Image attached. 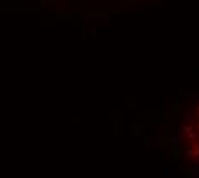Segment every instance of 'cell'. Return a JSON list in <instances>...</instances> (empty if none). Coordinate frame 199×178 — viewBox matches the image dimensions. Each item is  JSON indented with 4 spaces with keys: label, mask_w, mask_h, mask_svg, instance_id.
Instances as JSON below:
<instances>
[{
    "label": "cell",
    "mask_w": 199,
    "mask_h": 178,
    "mask_svg": "<svg viewBox=\"0 0 199 178\" xmlns=\"http://www.w3.org/2000/svg\"><path fill=\"white\" fill-rule=\"evenodd\" d=\"M175 132H177V135L182 137V139H184L185 135L189 137V139H192V140H196V139H198V134L194 132V129H192L191 125H185V123H180L177 129H175Z\"/></svg>",
    "instance_id": "1"
},
{
    "label": "cell",
    "mask_w": 199,
    "mask_h": 178,
    "mask_svg": "<svg viewBox=\"0 0 199 178\" xmlns=\"http://www.w3.org/2000/svg\"><path fill=\"white\" fill-rule=\"evenodd\" d=\"M182 140H184V139H182V137H178L177 134L168 137V142H170L172 149H180V147H182Z\"/></svg>",
    "instance_id": "2"
},
{
    "label": "cell",
    "mask_w": 199,
    "mask_h": 178,
    "mask_svg": "<svg viewBox=\"0 0 199 178\" xmlns=\"http://www.w3.org/2000/svg\"><path fill=\"white\" fill-rule=\"evenodd\" d=\"M191 177L192 178H199V161L196 159L191 166Z\"/></svg>",
    "instance_id": "3"
},
{
    "label": "cell",
    "mask_w": 199,
    "mask_h": 178,
    "mask_svg": "<svg viewBox=\"0 0 199 178\" xmlns=\"http://www.w3.org/2000/svg\"><path fill=\"white\" fill-rule=\"evenodd\" d=\"M151 140H153V142L156 144L158 147H160V149H165V142H166V139H165L163 135H160V137H155V139H151Z\"/></svg>",
    "instance_id": "4"
},
{
    "label": "cell",
    "mask_w": 199,
    "mask_h": 178,
    "mask_svg": "<svg viewBox=\"0 0 199 178\" xmlns=\"http://www.w3.org/2000/svg\"><path fill=\"white\" fill-rule=\"evenodd\" d=\"M191 122H192V118H191V111L187 110V111H185V116H184V122H182V123H185V125H189Z\"/></svg>",
    "instance_id": "5"
},
{
    "label": "cell",
    "mask_w": 199,
    "mask_h": 178,
    "mask_svg": "<svg viewBox=\"0 0 199 178\" xmlns=\"http://www.w3.org/2000/svg\"><path fill=\"white\" fill-rule=\"evenodd\" d=\"M84 19H108V15H84Z\"/></svg>",
    "instance_id": "6"
},
{
    "label": "cell",
    "mask_w": 199,
    "mask_h": 178,
    "mask_svg": "<svg viewBox=\"0 0 199 178\" xmlns=\"http://www.w3.org/2000/svg\"><path fill=\"white\" fill-rule=\"evenodd\" d=\"M198 98H199V88L196 89V93H194V94L191 96V99H192V101H196V99H198Z\"/></svg>",
    "instance_id": "7"
},
{
    "label": "cell",
    "mask_w": 199,
    "mask_h": 178,
    "mask_svg": "<svg viewBox=\"0 0 199 178\" xmlns=\"http://www.w3.org/2000/svg\"><path fill=\"white\" fill-rule=\"evenodd\" d=\"M192 154H194V156H199V146H196V149H194Z\"/></svg>",
    "instance_id": "8"
},
{
    "label": "cell",
    "mask_w": 199,
    "mask_h": 178,
    "mask_svg": "<svg viewBox=\"0 0 199 178\" xmlns=\"http://www.w3.org/2000/svg\"><path fill=\"white\" fill-rule=\"evenodd\" d=\"M198 113H199V108H198Z\"/></svg>",
    "instance_id": "9"
},
{
    "label": "cell",
    "mask_w": 199,
    "mask_h": 178,
    "mask_svg": "<svg viewBox=\"0 0 199 178\" xmlns=\"http://www.w3.org/2000/svg\"><path fill=\"white\" fill-rule=\"evenodd\" d=\"M198 161H199V159H198Z\"/></svg>",
    "instance_id": "10"
}]
</instances>
